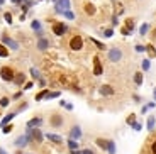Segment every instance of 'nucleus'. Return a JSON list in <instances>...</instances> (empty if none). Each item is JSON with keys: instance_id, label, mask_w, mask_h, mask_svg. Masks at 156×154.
Returning a JSON list of instances; mask_svg holds the SVG:
<instances>
[{"instance_id": "f257e3e1", "label": "nucleus", "mask_w": 156, "mask_h": 154, "mask_svg": "<svg viewBox=\"0 0 156 154\" xmlns=\"http://www.w3.org/2000/svg\"><path fill=\"white\" fill-rule=\"evenodd\" d=\"M122 56H124V53H122L120 48H110L107 51V58L110 63H119L122 59Z\"/></svg>"}, {"instance_id": "f03ea898", "label": "nucleus", "mask_w": 156, "mask_h": 154, "mask_svg": "<svg viewBox=\"0 0 156 154\" xmlns=\"http://www.w3.org/2000/svg\"><path fill=\"white\" fill-rule=\"evenodd\" d=\"M26 135H29L32 141H36L39 144H41L42 139H44V135H42V132L39 130V127H34V129H32V127H27V129H26Z\"/></svg>"}, {"instance_id": "7ed1b4c3", "label": "nucleus", "mask_w": 156, "mask_h": 154, "mask_svg": "<svg viewBox=\"0 0 156 154\" xmlns=\"http://www.w3.org/2000/svg\"><path fill=\"white\" fill-rule=\"evenodd\" d=\"M14 76H15V73H14V69L10 66L0 68V78H2L3 81H14Z\"/></svg>"}, {"instance_id": "20e7f679", "label": "nucleus", "mask_w": 156, "mask_h": 154, "mask_svg": "<svg viewBox=\"0 0 156 154\" xmlns=\"http://www.w3.org/2000/svg\"><path fill=\"white\" fill-rule=\"evenodd\" d=\"M66 32H68V26H66L65 22H54V24H53V34H54V36L61 37V36H65Z\"/></svg>"}, {"instance_id": "39448f33", "label": "nucleus", "mask_w": 156, "mask_h": 154, "mask_svg": "<svg viewBox=\"0 0 156 154\" xmlns=\"http://www.w3.org/2000/svg\"><path fill=\"white\" fill-rule=\"evenodd\" d=\"M2 44H3V46H5V48H7V46H9V48H10V49H14V51H17V49H19V42H17V41H15V39L9 37V36H7V34H5V32H3V34H2Z\"/></svg>"}, {"instance_id": "423d86ee", "label": "nucleus", "mask_w": 156, "mask_h": 154, "mask_svg": "<svg viewBox=\"0 0 156 154\" xmlns=\"http://www.w3.org/2000/svg\"><path fill=\"white\" fill-rule=\"evenodd\" d=\"M83 48V37L81 36H73L70 39V49L71 51H80Z\"/></svg>"}, {"instance_id": "0eeeda50", "label": "nucleus", "mask_w": 156, "mask_h": 154, "mask_svg": "<svg viewBox=\"0 0 156 154\" xmlns=\"http://www.w3.org/2000/svg\"><path fill=\"white\" fill-rule=\"evenodd\" d=\"M66 10H70V0H58L54 3V12L56 14H65Z\"/></svg>"}, {"instance_id": "6e6552de", "label": "nucleus", "mask_w": 156, "mask_h": 154, "mask_svg": "<svg viewBox=\"0 0 156 154\" xmlns=\"http://www.w3.org/2000/svg\"><path fill=\"white\" fill-rule=\"evenodd\" d=\"M31 141H32V139H31L29 135L24 134V135H20V137H17V139L14 141V146H15V147H26Z\"/></svg>"}, {"instance_id": "1a4fd4ad", "label": "nucleus", "mask_w": 156, "mask_h": 154, "mask_svg": "<svg viewBox=\"0 0 156 154\" xmlns=\"http://www.w3.org/2000/svg\"><path fill=\"white\" fill-rule=\"evenodd\" d=\"M102 73H104V66H102V63H100V58L95 56V58H93V75H95V76H100Z\"/></svg>"}, {"instance_id": "9d476101", "label": "nucleus", "mask_w": 156, "mask_h": 154, "mask_svg": "<svg viewBox=\"0 0 156 154\" xmlns=\"http://www.w3.org/2000/svg\"><path fill=\"white\" fill-rule=\"evenodd\" d=\"M49 124H51V127H56V129H59V127L63 125V117L59 115V114H53V115H51V119H49Z\"/></svg>"}, {"instance_id": "9b49d317", "label": "nucleus", "mask_w": 156, "mask_h": 154, "mask_svg": "<svg viewBox=\"0 0 156 154\" xmlns=\"http://www.w3.org/2000/svg\"><path fill=\"white\" fill-rule=\"evenodd\" d=\"M98 92H100V95H104V96H110V95L116 93L114 88L110 87V85H102V87L98 88Z\"/></svg>"}, {"instance_id": "f8f14e48", "label": "nucleus", "mask_w": 156, "mask_h": 154, "mask_svg": "<svg viewBox=\"0 0 156 154\" xmlns=\"http://www.w3.org/2000/svg\"><path fill=\"white\" fill-rule=\"evenodd\" d=\"M81 137V129H80V125H73L71 127V130H70V139H80Z\"/></svg>"}, {"instance_id": "ddd939ff", "label": "nucleus", "mask_w": 156, "mask_h": 154, "mask_svg": "<svg viewBox=\"0 0 156 154\" xmlns=\"http://www.w3.org/2000/svg\"><path fill=\"white\" fill-rule=\"evenodd\" d=\"M42 125V119L41 117H34V119H31V120H27V127H41Z\"/></svg>"}, {"instance_id": "4468645a", "label": "nucleus", "mask_w": 156, "mask_h": 154, "mask_svg": "<svg viewBox=\"0 0 156 154\" xmlns=\"http://www.w3.org/2000/svg\"><path fill=\"white\" fill-rule=\"evenodd\" d=\"M49 48V41L46 37H41L38 39V49L39 51H46V49Z\"/></svg>"}, {"instance_id": "2eb2a0df", "label": "nucleus", "mask_w": 156, "mask_h": 154, "mask_svg": "<svg viewBox=\"0 0 156 154\" xmlns=\"http://www.w3.org/2000/svg\"><path fill=\"white\" fill-rule=\"evenodd\" d=\"M15 115H17V112H10V114H7V115L2 119V122H0V127H3V125L10 124V120H12V119H14Z\"/></svg>"}, {"instance_id": "dca6fc26", "label": "nucleus", "mask_w": 156, "mask_h": 154, "mask_svg": "<svg viewBox=\"0 0 156 154\" xmlns=\"http://www.w3.org/2000/svg\"><path fill=\"white\" fill-rule=\"evenodd\" d=\"M24 81H26V75L24 73H15V76H14V83L15 85H24Z\"/></svg>"}, {"instance_id": "f3484780", "label": "nucleus", "mask_w": 156, "mask_h": 154, "mask_svg": "<svg viewBox=\"0 0 156 154\" xmlns=\"http://www.w3.org/2000/svg\"><path fill=\"white\" fill-rule=\"evenodd\" d=\"M155 125H156V119H155V115H149V117H148V122H146L148 130H149V132H153V130H155Z\"/></svg>"}, {"instance_id": "a211bd4d", "label": "nucleus", "mask_w": 156, "mask_h": 154, "mask_svg": "<svg viewBox=\"0 0 156 154\" xmlns=\"http://www.w3.org/2000/svg\"><path fill=\"white\" fill-rule=\"evenodd\" d=\"M95 144L100 147V149H104V151H107V144H109V139H102V137H98L95 139Z\"/></svg>"}, {"instance_id": "6ab92c4d", "label": "nucleus", "mask_w": 156, "mask_h": 154, "mask_svg": "<svg viewBox=\"0 0 156 154\" xmlns=\"http://www.w3.org/2000/svg\"><path fill=\"white\" fill-rule=\"evenodd\" d=\"M46 139H49V141L54 142V144H61V142H63V139H61L58 134H46Z\"/></svg>"}, {"instance_id": "aec40b11", "label": "nucleus", "mask_w": 156, "mask_h": 154, "mask_svg": "<svg viewBox=\"0 0 156 154\" xmlns=\"http://www.w3.org/2000/svg\"><path fill=\"white\" fill-rule=\"evenodd\" d=\"M143 80H144V78H143V73H141V71L134 73V83H136L137 87H141V85H143Z\"/></svg>"}, {"instance_id": "412c9836", "label": "nucleus", "mask_w": 156, "mask_h": 154, "mask_svg": "<svg viewBox=\"0 0 156 154\" xmlns=\"http://www.w3.org/2000/svg\"><path fill=\"white\" fill-rule=\"evenodd\" d=\"M124 27H126L129 32H132V31H134V19H126V22H124Z\"/></svg>"}, {"instance_id": "4be33fe9", "label": "nucleus", "mask_w": 156, "mask_h": 154, "mask_svg": "<svg viewBox=\"0 0 156 154\" xmlns=\"http://www.w3.org/2000/svg\"><path fill=\"white\" fill-rule=\"evenodd\" d=\"M90 41H92V42H93V44H95V48H98L100 49V51H105V44H104V42H100V41H97V39L95 37H90Z\"/></svg>"}, {"instance_id": "5701e85b", "label": "nucleus", "mask_w": 156, "mask_h": 154, "mask_svg": "<svg viewBox=\"0 0 156 154\" xmlns=\"http://www.w3.org/2000/svg\"><path fill=\"white\" fill-rule=\"evenodd\" d=\"M31 27L34 29V32H38V31H42V24H41L39 20H32V22H31Z\"/></svg>"}, {"instance_id": "b1692460", "label": "nucleus", "mask_w": 156, "mask_h": 154, "mask_svg": "<svg viewBox=\"0 0 156 154\" xmlns=\"http://www.w3.org/2000/svg\"><path fill=\"white\" fill-rule=\"evenodd\" d=\"M107 153L116 154V144H114V141H110V139H109V144H107Z\"/></svg>"}, {"instance_id": "393cba45", "label": "nucleus", "mask_w": 156, "mask_h": 154, "mask_svg": "<svg viewBox=\"0 0 156 154\" xmlns=\"http://www.w3.org/2000/svg\"><path fill=\"white\" fill-rule=\"evenodd\" d=\"M7 56H9V49L0 42V58H7Z\"/></svg>"}, {"instance_id": "a878e982", "label": "nucleus", "mask_w": 156, "mask_h": 154, "mask_svg": "<svg viewBox=\"0 0 156 154\" xmlns=\"http://www.w3.org/2000/svg\"><path fill=\"white\" fill-rule=\"evenodd\" d=\"M148 31H149V24H146V22H144V24L139 27V34H141V36H146Z\"/></svg>"}, {"instance_id": "bb28decb", "label": "nucleus", "mask_w": 156, "mask_h": 154, "mask_svg": "<svg viewBox=\"0 0 156 154\" xmlns=\"http://www.w3.org/2000/svg\"><path fill=\"white\" fill-rule=\"evenodd\" d=\"M68 147H70V151H77V149H78V142L75 141V139H70V141H68Z\"/></svg>"}, {"instance_id": "cd10ccee", "label": "nucleus", "mask_w": 156, "mask_h": 154, "mask_svg": "<svg viewBox=\"0 0 156 154\" xmlns=\"http://www.w3.org/2000/svg\"><path fill=\"white\" fill-rule=\"evenodd\" d=\"M46 95H48V90L44 88V90H41V92H39L38 95H36V100H38V102H41L42 98H46Z\"/></svg>"}, {"instance_id": "c85d7f7f", "label": "nucleus", "mask_w": 156, "mask_h": 154, "mask_svg": "<svg viewBox=\"0 0 156 154\" xmlns=\"http://www.w3.org/2000/svg\"><path fill=\"white\" fill-rule=\"evenodd\" d=\"M85 12H87L88 15H93V14H95V7H93L92 3H87V5H85Z\"/></svg>"}, {"instance_id": "c756f323", "label": "nucleus", "mask_w": 156, "mask_h": 154, "mask_svg": "<svg viewBox=\"0 0 156 154\" xmlns=\"http://www.w3.org/2000/svg\"><path fill=\"white\" fill-rule=\"evenodd\" d=\"M31 76L34 78V80H39V78H41V73H39V69H36V68H31Z\"/></svg>"}, {"instance_id": "7c9ffc66", "label": "nucleus", "mask_w": 156, "mask_h": 154, "mask_svg": "<svg viewBox=\"0 0 156 154\" xmlns=\"http://www.w3.org/2000/svg\"><path fill=\"white\" fill-rule=\"evenodd\" d=\"M12 129H14V125L7 124V125H3V127H2V132H3V134H10V132H12Z\"/></svg>"}, {"instance_id": "2f4dec72", "label": "nucleus", "mask_w": 156, "mask_h": 154, "mask_svg": "<svg viewBox=\"0 0 156 154\" xmlns=\"http://www.w3.org/2000/svg\"><path fill=\"white\" fill-rule=\"evenodd\" d=\"M58 96H59V92H48L46 100H53V98H58Z\"/></svg>"}, {"instance_id": "473e14b6", "label": "nucleus", "mask_w": 156, "mask_h": 154, "mask_svg": "<svg viewBox=\"0 0 156 154\" xmlns=\"http://www.w3.org/2000/svg\"><path fill=\"white\" fill-rule=\"evenodd\" d=\"M3 19H5V22H7V24H12V22H14V19H12V14H10V12H5V14H3Z\"/></svg>"}, {"instance_id": "72a5a7b5", "label": "nucleus", "mask_w": 156, "mask_h": 154, "mask_svg": "<svg viewBox=\"0 0 156 154\" xmlns=\"http://www.w3.org/2000/svg\"><path fill=\"white\" fill-rule=\"evenodd\" d=\"M141 66H143V71H148V69L151 68V63H149V59H143V65H141Z\"/></svg>"}, {"instance_id": "f704fd0d", "label": "nucleus", "mask_w": 156, "mask_h": 154, "mask_svg": "<svg viewBox=\"0 0 156 154\" xmlns=\"http://www.w3.org/2000/svg\"><path fill=\"white\" fill-rule=\"evenodd\" d=\"M126 122H127L129 125H132L134 122H136V114H131V115L127 117V120H126Z\"/></svg>"}, {"instance_id": "c9c22d12", "label": "nucleus", "mask_w": 156, "mask_h": 154, "mask_svg": "<svg viewBox=\"0 0 156 154\" xmlns=\"http://www.w3.org/2000/svg\"><path fill=\"white\" fill-rule=\"evenodd\" d=\"M10 103V100L7 96H3V98H0V107H7Z\"/></svg>"}, {"instance_id": "e433bc0d", "label": "nucleus", "mask_w": 156, "mask_h": 154, "mask_svg": "<svg viewBox=\"0 0 156 154\" xmlns=\"http://www.w3.org/2000/svg\"><path fill=\"white\" fill-rule=\"evenodd\" d=\"M63 15H65V17H66V19H70V20H73V19H75V14H73V12H71V10H66V12H65V14H63Z\"/></svg>"}, {"instance_id": "4c0bfd02", "label": "nucleus", "mask_w": 156, "mask_h": 154, "mask_svg": "<svg viewBox=\"0 0 156 154\" xmlns=\"http://www.w3.org/2000/svg\"><path fill=\"white\" fill-rule=\"evenodd\" d=\"M137 53H144L146 51V46H143V44H136V48H134Z\"/></svg>"}, {"instance_id": "58836bf2", "label": "nucleus", "mask_w": 156, "mask_h": 154, "mask_svg": "<svg viewBox=\"0 0 156 154\" xmlns=\"http://www.w3.org/2000/svg\"><path fill=\"white\" fill-rule=\"evenodd\" d=\"M104 36H105V37H112V36H114V31H112V29H105V31H104Z\"/></svg>"}, {"instance_id": "ea45409f", "label": "nucleus", "mask_w": 156, "mask_h": 154, "mask_svg": "<svg viewBox=\"0 0 156 154\" xmlns=\"http://www.w3.org/2000/svg\"><path fill=\"white\" fill-rule=\"evenodd\" d=\"M77 154H95L92 149H81V151H77Z\"/></svg>"}, {"instance_id": "a19ab883", "label": "nucleus", "mask_w": 156, "mask_h": 154, "mask_svg": "<svg viewBox=\"0 0 156 154\" xmlns=\"http://www.w3.org/2000/svg\"><path fill=\"white\" fill-rule=\"evenodd\" d=\"M32 87H34V81H27V83H24V90H31Z\"/></svg>"}, {"instance_id": "79ce46f5", "label": "nucleus", "mask_w": 156, "mask_h": 154, "mask_svg": "<svg viewBox=\"0 0 156 154\" xmlns=\"http://www.w3.org/2000/svg\"><path fill=\"white\" fill-rule=\"evenodd\" d=\"M132 129H134V130H141V129H143V125L139 124V122H134V124H132Z\"/></svg>"}, {"instance_id": "37998d69", "label": "nucleus", "mask_w": 156, "mask_h": 154, "mask_svg": "<svg viewBox=\"0 0 156 154\" xmlns=\"http://www.w3.org/2000/svg\"><path fill=\"white\" fill-rule=\"evenodd\" d=\"M38 81H39V87H46V80H44V78H42V76L39 78Z\"/></svg>"}, {"instance_id": "c03bdc74", "label": "nucleus", "mask_w": 156, "mask_h": 154, "mask_svg": "<svg viewBox=\"0 0 156 154\" xmlns=\"http://www.w3.org/2000/svg\"><path fill=\"white\" fill-rule=\"evenodd\" d=\"M151 153L156 154V141H153V144H151Z\"/></svg>"}, {"instance_id": "a18cd8bd", "label": "nucleus", "mask_w": 156, "mask_h": 154, "mask_svg": "<svg viewBox=\"0 0 156 154\" xmlns=\"http://www.w3.org/2000/svg\"><path fill=\"white\" fill-rule=\"evenodd\" d=\"M120 32H122L124 36H129V34H131V32H129V31H127L126 27H122V29H120Z\"/></svg>"}, {"instance_id": "49530a36", "label": "nucleus", "mask_w": 156, "mask_h": 154, "mask_svg": "<svg viewBox=\"0 0 156 154\" xmlns=\"http://www.w3.org/2000/svg\"><path fill=\"white\" fill-rule=\"evenodd\" d=\"M20 96H22V92H17V93L14 95V100H19Z\"/></svg>"}, {"instance_id": "de8ad7c7", "label": "nucleus", "mask_w": 156, "mask_h": 154, "mask_svg": "<svg viewBox=\"0 0 156 154\" xmlns=\"http://www.w3.org/2000/svg\"><path fill=\"white\" fill-rule=\"evenodd\" d=\"M119 24V19L117 17H112V26H117Z\"/></svg>"}, {"instance_id": "09e8293b", "label": "nucleus", "mask_w": 156, "mask_h": 154, "mask_svg": "<svg viewBox=\"0 0 156 154\" xmlns=\"http://www.w3.org/2000/svg\"><path fill=\"white\" fill-rule=\"evenodd\" d=\"M10 2H12V3H15V5H20L24 0H10Z\"/></svg>"}, {"instance_id": "8fccbe9b", "label": "nucleus", "mask_w": 156, "mask_h": 154, "mask_svg": "<svg viewBox=\"0 0 156 154\" xmlns=\"http://www.w3.org/2000/svg\"><path fill=\"white\" fill-rule=\"evenodd\" d=\"M65 108H66V110H73V105H71V103H66V105H65Z\"/></svg>"}, {"instance_id": "3c124183", "label": "nucleus", "mask_w": 156, "mask_h": 154, "mask_svg": "<svg viewBox=\"0 0 156 154\" xmlns=\"http://www.w3.org/2000/svg\"><path fill=\"white\" fill-rule=\"evenodd\" d=\"M148 110H149V108H148V105H144V107H143V110H141V114H146Z\"/></svg>"}, {"instance_id": "603ef678", "label": "nucleus", "mask_w": 156, "mask_h": 154, "mask_svg": "<svg viewBox=\"0 0 156 154\" xmlns=\"http://www.w3.org/2000/svg\"><path fill=\"white\" fill-rule=\"evenodd\" d=\"M146 51H149V53H155V48H153V46H148Z\"/></svg>"}, {"instance_id": "864d4df0", "label": "nucleus", "mask_w": 156, "mask_h": 154, "mask_svg": "<svg viewBox=\"0 0 156 154\" xmlns=\"http://www.w3.org/2000/svg\"><path fill=\"white\" fill-rule=\"evenodd\" d=\"M155 107H156V103H155V102H151V103H148V108H155Z\"/></svg>"}, {"instance_id": "5fc2aeb1", "label": "nucleus", "mask_w": 156, "mask_h": 154, "mask_svg": "<svg viewBox=\"0 0 156 154\" xmlns=\"http://www.w3.org/2000/svg\"><path fill=\"white\" fill-rule=\"evenodd\" d=\"M0 154H7V151H5L3 147H0Z\"/></svg>"}, {"instance_id": "6e6d98bb", "label": "nucleus", "mask_w": 156, "mask_h": 154, "mask_svg": "<svg viewBox=\"0 0 156 154\" xmlns=\"http://www.w3.org/2000/svg\"><path fill=\"white\" fill-rule=\"evenodd\" d=\"M153 96H155V100H156V88L153 90Z\"/></svg>"}, {"instance_id": "4d7b16f0", "label": "nucleus", "mask_w": 156, "mask_h": 154, "mask_svg": "<svg viewBox=\"0 0 156 154\" xmlns=\"http://www.w3.org/2000/svg\"><path fill=\"white\" fill-rule=\"evenodd\" d=\"M153 37H156V29H155V31H153Z\"/></svg>"}, {"instance_id": "13d9d810", "label": "nucleus", "mask_w": 156, "mask_h": 154, "mask_svg": "<svg viewBox=\"0 0 156 154\" xmlns=\"http://www.w3.org/2000/svg\"><path fill=\"white\" fill-rule=\"evenodd\" d=\"M5 3V0H0V5H3Z\"/></svg>"}, {"instance_id": "bf43d9fd", "label": "nucleus", "mask_w": 156, "mask_h": 154, "mask_svg": "<svg viewBox=\"0 0 156 154\" xmlns=\"http://www.w3.org/2000/svg\"><path fill=\"white\" fill-rule=\"evenodd\" d=\"M38 2H41V0H38Z\"/></svg>"}]
</instances>
